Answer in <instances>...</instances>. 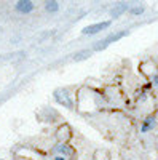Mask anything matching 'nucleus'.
<instances>
[{
  "mask_svg": "<svg viewBox=\"0 0 158 160\" xmlns=\"http://www.w3.org/2000/svg\"><path fill=\"white\" fill-rule=\"evenodd\" d=\"M53 98L56 99V102L64 106V108H67V109L74 108V101L70 98V93H69L67 88H56L55 91H53Z\"/></svg>",
  "mask_w": 158,
  "mask_h": 160,
  "instance_id": "f257e3e1",
  "label": "nucleus"
},
{
  "mask_svg": "<svg viewBox=\"0 0 158 160\" xmlns=\"http://www.w3.org/2000/svg\"><path fill=\"white\" fill-rule=\"evenodd\" d=\"M129 34V31H118V32H115V34H112V35H109V37H105V38H102L101 42H98L93 48L96 50V51H101V50H105L110 43H113V42H117V40H120V38H123V37H126Z\"/></svg>",
  "mask_w": 158,
  "mask_h": 160,
  "instance_id": "f03ea898",
  "label": "nucleus"
},
{
  "mask_svg": "<svg viewBox=\"0 0 158 160\" xmlns=\"http://www.w3.org/2000/svg\"><path fill=\"white\" fill-rule=\"evenodd\" d=\"M110 24H112V21H101V22H96V24L86 26V28H83V29H82V34H85V35H93V34H98V32H101V31H104V29L110 28Z\"/></svg>",
  "mask_w": 158,
  "mask_h": 160,
  "instance_id": "7ed1b4c3",
  "label": "nucleus"
},
{
  "mask_svg": "<svg viewBox=\"0 0 158 160\" xmlns=\"http://www.w3.org/2000/svg\"><path fill=\"white\" fill-rule=\"evenodd\" d=\"M55 152H58L61 157H62V155L72 157V155L75 154L74 148H72V146H69L67 142H61V144H56V146H55Z\"/></svg>",
  "mask_w": 158,
  "mask_h": 160,
  "instance_id": "20e7f679",
  "label": "nucleus"
},
{
  "mask_svg": "<svg viewBox=\"0 0 158 160\" xmlns=\"http://www.w3.org/2000/svg\"><path fill=\"white\" fill-rule=\"evenodd\" d=\"M129 8H131V5H129V3L120 2V3H117L115 7H112V8H110V16L118 18V16H122L125 11H129Z\"/></svg>",
  "mask_w": 158,
  "mask_h": 160,
  "instance_id": "39448f33",
  "label": "nucleus"
},
{
  "mask_svg": "<svg viewBox=\"0 0 158 160\" xmlns=\"http://www.w3.org/2000/svg\"><path fill=\"white\" fill-rule=\"evenodd\" d=\"M16 10L27 15L34 10V2H29V0H21V2H16Z\"/></svg>",
  "mask_w": 158,
  "mask_h": 160,
  "instance_id": "423d86ee",
  "label": "nucleus"
},
{
  "mask_svg": "<svg viewBox=\"0 0 158 160\" xmlns=\"http://www.w3.org/2000/svg\"><path fill=\"white\" fill-rule=\"evenodd\" d=\"M155 123H156V118H155L153 115H149L146 120H144V123H142V127H141V133H149L150 130H153Z\"/></svg>",
  "mask_w": 158,
  "mask_h": 160,
  "instance_id": "0eeeda50",
  "label": "nucleus"
},
{
  "mask_svg": "<svg viewBox=\"0 0 158 160\" xmlns=\"http://www.w3.org/2000/svg\"><path fill=\"white\" fill-rule=\"evenodd\" d=\"M144 11H146V5H142V3H139V5H133L129 8V13L131 15H134V16H141V15H144Z\"/></svg>",
  "mask_w": 158,
  "mask_h": 160,
  "instance_id": "6e6552de",
  "label": "nucleus"
},
{
  "mask_svg": "<svg viewBox=\"0 0 158 160\" xmlns=\"http://www.w3.org/2000/svg\"><path fill=\"white\" fill-rule=\"evenodd\" d=\"M89 56H91V50H83V51H78V53H77V55H75V56H74L72 59L78 62V61H83V59H88Z\"/></svg>",
  "mask_w": 158,
  "mask_h": 160,
  "instance_id": "1a4fd4ad",
  "label": "nucleus"
},
{
  "mask_svg": "<svg viewBox=\"0 0 158 160\" xmlns=\"http://www.w3.org/2000/svg\"><path fill=\"white\" fill-rule=\"evenodd\" d=\"M45 10H46L48 13H56V11L59 10V3H58V2H46V3H45Z\"/></svg>",
  "mask_w": 158,
  "mask_h": 160,
  "instance_id": "9d476101",
  "label": "nucleus"
},
{
  "mask_svg": "<svg viewBox=\"0 0 158 160\" xmlns=\"http://www.w3.org/2000/svg\"><path fill=\"white\" fill-rule=\"evenodd\" d=\"M152 82H153V85H156V87H158V74H155V75L152 77Z\"/></svg>",
  "mask_w": 158,
  "mask_h": 160,
  "instance_id": "9b49d317",
  "label": "nucleus"
},
{
  "mask_svg": "<svg viewBox=\"0 0 158 160\" xmlns=\"http://www.w3.org/2000/svg\"><path fill=\"white\" fill-rule=\"evenodd\" d=\"M55 160H65V158H64V157H61V155H56V157H55Z\"/></svg>",
  "mask_w": 158,
  "mask_h": 160,
  "instance_id": "f8f14e48",
  "label": "nucleus"
}]
</instances>
